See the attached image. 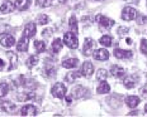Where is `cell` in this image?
<instances>
[{
    "mask_svg": "<svg viewBox=\"0 0 147 117\" xmlns=\"http://www.w3.org/2000/svg\"><path fill=\"white\" fill-rule=\"evenodd\" d=\"M63 42L66 43V45L71 49H76L79 47V41H78V37L74 33H66L65 37H63Z\"/></svg>",
    "mask_w": 147,
    "mask_h": 117,
    "instance_id": "6da1fadb",
    "label": "cell"
},
{
    "mask_svg": "<svg viewBox=\"0 0 147 117\" xmlns=\"http://www.w3.org/2000/svg\"><path fill=\"white\" fill-rule=\"evenodd\" d=\"M51 93H52V96L56 97V98H60V100H61V98H63V97H65V94H66L65 84H63V83H56V84L52 87Z\"/></svg>",
    "mask_w": 147,
    "mask_h": 117,
    "instance_id": "7a4b0ae2",
    "label": "cell"
},
{
    "mask_svg": "<svg viewBox=\"0 0 147 117\" xmlns=\"http://www.w3.org/2000/svg\"><path fill=\"white\" fill-rule=\"evenodd\" d=\"M137 18V10L134 8H131V7H125L122 11V19L123 20H127V21H131L133 19Z\"/></svg>",
    "mask_w": 147,
    "mask_h": 117,
    "instance_id": "3957f363",
    "label": "cell"
},
{
    "mask_svg": "<svg viewBox=\"0 0 147 117\" xmlns=\"http://www.w3.org/2000/svg\"><path fill=\"white\" fill-rule=\"evenodd\" d=\"M114 57L118 58V59H129L132 57V52L117 48V49H114Z\"/></svg>",
    "mask_w": 147,
    "mask_h": 117,
    "instance_id": "277c9868",
    "label": "cell"
},
{
    "mask_svg": "<svg viewBox=\"0 0 147 117\" xmlns=\"http://www.w3.org/2000/svg\"><path fill=\"white\" fill-rule=\"evenodd\" d=\"M96 21L100 24L102 27L104 28H109V27H112L113 24H114V20H112V19H109V18H107V17H104V15H96Z\"/></svg>",
    "mask_w": 147,
    "mask_h": 117,
    "instance_id": "5b68a950",
    "label": "cell"
},
{
    "mask_svg": "<svg viewBox=\"0 0 147 117\" xmlns=\"http://www.w3.org/2000/svg\"><path fill=\"white\" fill-rule=\"evenodd\" d=\"M20 115L22 116H36L37 115V108L32 104H27V106L22 107L20 110Z\"/></svg>",
    "mask_w": 147,
    "mask_h": 117,
    "instance_id": "8992f818",
    "label": "cell"
},
{
    "mask_svg": "<svg viewBox=\"0 0 147 117\" xmlns=\"http://www.w3.org/2000/svg\"><path fill=\"white\" fill-rule=\"evenodd\" d=\"M36 34V24L34 23H29L24 27V32L23 35L27 37V38H33Z\"/></svg>",
    "mask_w": 147,
    "mask_h": 117,
    "instance_id": "52a82bcc",
    "label": "cell"
},
{
    "mask_svg": "<svg viewBox=\"0 0 147 117\" xmlns=\"http://www.w3.org/2000/svg\"><path fill=\"white\" fill-rule=\"evenodd\" d=\"M93 55L96 60H107L109 58V52L107 49H98L93 53Z\"/></svg>",
    "mask_w": 147,
    "mask_h": 117,
    "instance_id": "ba28073f",
    "label": "cell"
},
{
    "mask_svg": "<svg viewBox=\"0 0 147 117\" xmlns=\"http://www.w3.org/2000/svg\"><path fill=\"white\" fill-rule=\"evenodd\" d=\"M0 44H1L4 48H10L15 44V39H14L13 35H5L0 39Z\"/></svg>",
    "mask_w": 147,
    "mask_h": 117,
    "instance_id": "9c48e42d",
    "label": "cell"
},
{
    "mask_svg": "<svg viewBox=\"0 0 147 117\" xmlns=\"http://www.w3.org/2000/svg\"><path fill=\"white\" fill-rule=\"evenodd\" d=\"M94 41L90 38H86L85 39V43H84V48H82V53H84V55H89L93 52V48H94Z\"/></svg>",
    "mask_w": 147,
    "mask_h": 117,
    "instance_id": "30bf717a",
    "label": "cell"
},
{
    "mask_svg": "<svg viewBox=\"0 0 147 117\" xmlns=\"http://www.w3.org/2000/svg\"><path fill=\"white\" fill-rule=\"evenodd\" d=\"M93 73H94L93 64L90 62H84V64H82V74H84V77L90 78V77L93 76Z\"/></svg>",
    "mask_w": 147,
    "mask_h": 117,
    "instance_id": "8fae6325",
    "label": "cell"
},
{
    "mask_svg": "<svg viewBox=\"0 0 147 117\" xmlns=\"http://www.w3.org/2000/svg\"><path fill=\"white\" fill-rule=\"evenodd\" d=\"M13 10H14V4L10 0H5L1 4V7H0V13L7 14V13H11Z\"/></svg>",
    "mask_w": 147,
    "mask_h": 117,
    "instance_id": "7c38bea8",
    "label": "cell"
},
{
    "mask_svg": "<svg viewBox=\"0 0 147 117\" xmlns=\"http://www.w3.org/2000/svg\"><path fill=\"white\" fill-rule=\"evenodd\" d=\"M89 93V91L86 90V88H84V87H81V86H78V87L75 88V90L72 91V94H74V97L75 98H82V97H86Z\"/></svg>",
    "mask_w": 147,
    "mask_h": 117,
    "instance_id": "4fadbf2b",
    "label": "cell"
},
{
    "mask_svg": "<svg viewBox=\"0 0 147 117\" xmlns=\"http://www.w3.org/2000/svg\"><path fill=\"white\" fill-rule=\"evenodd\" d=\"M29 5H30V0H15L14 3V7L20 11L27 10L29 8Z\"/></svg>",
    "mask_w": 147,
    "mask_h": 117,
    "instance_id": "5bb4252c",
    "label": "cell"
},
{
    "mask_svg": "<svg viewBox=\"0 0 147 117\" xmlns=\"http://www.w3.org/2000/svg\"><path fill=\"white\" fill-rule=\"evenodd\" d=\"M17 49L19 52H27L28 51V38L27 37H22V38L19 39V42H18L17 44Z\"/></svg>",
    "mask_w": 147,
    "mask_h": 117,
    "instance_id": "9a60e30c",
    "label": "cell"
},
{
    "mask_svg": "<svg viewBox=\"0 0 147 117\" xmlns=\"http://www.w3.org/2000/svg\"><path fill=\"white\" fill-rule=\"evenodd\" d=\"M110 74L113 77H115V78H122V77L124 76V69L114 64V66H112V68H110Z\"/></svg>",
    "mask_w": 147,
    "mask_h": 117,
    "instance_id": "2e32d148",
    "label": "cell"
},
{
    "mask_svg": "<svg viewBox=\"0 0 147 117\" xmlns=\"http://www.w3.org/2000/svg\"><path fill=\"white\" fill-rule=\"evenodd\" d=\"M79 64V60L76 58H70V59H65L62 62V67L63 68H67V69H72L75 67H78Z\"/></svg>",
    "mask_w": 147,
    "mask_h": 117,
    "instance_id": "e0dca14e",
    "label": "cell"
},
{
    "mask_svg": "<svg viewBox=\"0 0 147 117\" xmlns=\"http://www.w3.org/2000/svg\"><path fill=\"white\" fill-rule=\"evenodd\" d=\"M125 103H127L128 107L134 108V107H137V104L140 103V97H137V96H128V97H125Z\"/></svg>",
    "mask_w": 147,
    "mask_h": 117,
    "instance_id": "ac0fdd59",
    "label": "cell"
},
{
    "mask_svg": "<svg viewBox=\"0 0 147 117\" xmlns=\"http://www.w3.org/2000/svg\"><path fill=\"white\" fill-rule=\"evenodd\" d=\"M0 108H1L4 112H14V111H17V106H15L14 103L11 102H1V104H0Z\"/></svg>",
    "mask_w": 147,
    "mask_h": 117,
    "instance_id": "d6986e66",
    "label": "cell"
},
{
    "mask_svg": "<svg viewBox=\"0 0 147 117\" xmlns=\"http://www.w3.org/2000/svg\"><path fill=\"white\" fill-rule=\"evenodd\" d=\"M69 27H70V29H71V32L74 33V34H76V33L79 32V28H78V20H76V18L72 17L70 18V20H69Z\"/></svg>",
    "mask_w": 147,
    "mask_h": 117,
    "instance_id": "ffe728a7",
    "label": "cell"
},
{
    "mask_svg": "<svg viewBox=\"0 0 147 117\" xmlns=\"http://www.w3.org/2000/svg\"><path fill=\"white\" fill-rule=\"evenodd\" d=\"M34 97V93H28V92H22L17 96V98L20 101V102H26V101H29Z\"/></svg>",
    "mask_w": 147,
    "mask_h": 117,
    "instance_id": "44dd1931",
    "label": "cell"
},
{
    "mask_svg": "<svg viewBox=\"0 0 147 117\" xmlns=\"http://www.w3.org/2000/svg\"><path fill=\"white\" fill-rule=\"evenodd\" d=\"M109 91H110V86H109L107 82H104V81L100 83L99 87H98V93H102V94L109 93Z\"/></svg>",
    "mask_w": 147,
    "mask_h": 117,
    "instance_id": "7402d4cb",
    "label": "cell"
},
{
    "mask_svg": "<svg viewBox=\"0 0 147 117\" xmlns=\"http://www.w3.org/2000/svg\"><path fill=\"white\" fill-rule=\"evenodd\" d=\"M123 84L125 88H133L136 86V79H134V77H125Z\"/></svg>",
    "mask_w": 147,
    "mask_h": 117,
    "instance_id": "603a6c76",
    "label": "cell"
},
{
    "mask_svg": "<svg viewBox=\"0 0 147 117\" xmlns=\"http://www.w3.org/2000/svg\"><path fill=\"white\" fill-rule=\"evenodd\" d=\"M62 49V41L61 39H55L53 43H52V51L55 52V53H59V52Z\"/></svg>",
    "mask_w": 147,
    "mask_h": 117,
    "instance_id": "cb8c5ba5",
    "label": "cell"
},
{
    "mask_svg": "<svg viewBox=\"0 0 147 117\" xmlns=\"http://www.w3.org/2000/svg\"><path fill=\"white\" fill-rule=\"evenodd\" d=\"M8 57H10L11 58V64L9 66V69H14L15 67H17V62H18V57H17V54L13 53V52H8Z\"/></svg>",
    "mask_w": 147,
    "mask_h": 117,
    "instance_id": "d4e9b609",
    "label": "cell"
},
{
    "mask_svg": "<svg viewBox=\"0 0 147 117\" xmlns=\"http://www.w3.org/2000/svg\"><path fill=\"white\" fill-rule=\"evenodd\" d=\"M9 92V84L8 83H0V98L5 97Z\"/></svg>",
    "mask_w": 147,
    "mask_h": 117,
    "instance_id": "484cf974",
    "label": "cell"
},
{
    "mask_svg": "<svg viewBox=\"0 0 147 117\" xmlns=\"http://www.w3.org/2000/svg\"><path fill=\"white\" fill-rule=\"evenodd\" d=\"M80 77H81L80 72H72V73H69V74L66 76V81L67 82H74V81H76L78 78H80Z\"/></svg>",
    "mask_w": 147,
    "mask_h": 117,
    "instance_id": "4316f807",
    "label": "cell"
},
{
    "mask_svg": "<svg viewBox=\"0 0 147 117\" xmlns=\"http://www.w3.org/2000/svg\"><path fill=\"white\" fill-rule=\"evenodd\" d=\"M37 63H38V55H30L28 58V60H27V67L33 68Z\"/></svg>",
    "mask_w": 147,
    "mask_h": 117,
    "instance_id": "83f0119b",
    "label": "cell"
},
{
    "mask_svg": "<svg viewBox=\"0 0 147 117\" xmlns=\"http://www.w3.org/2000/svg\"><path fill=\"white\" fill-rule=\"evenodd\" d=\"M100 44L104 45V47H110V45L113 44L112 38H110L109 35H103L102 38H100Z\"/></svg>",
    "mask_w": 147,
    "mask_h": 117,
    "instance_id": "f1b7e54d",
    "label": "cell"
},
{
    "mask_svg": "<svg viewBox=\"0 0 147 117\" xmlns=\"http://www.w3.org/2000/svg\"><path fill=\"white\" fill-rule=\"evenodd\" d=\"M34 48L37 52H39V53H42V52L46 51V44L42 41H36L34 42Z\"/></svg>",
    "mask_w": 147,
    "mask_h": 117,
    "instance_id": "f546056e",
    "label": "cell"
},
{
    "mask_svg": "<svg viewBox=\"0 0 147 117\" xmlns=\"http://www.w3.org/2000/svg\"><path fill=\"white\" fill-rule=\"evenodd\" d=\"M37 21H38V24H41V25H45V24L48 23V17L46 14H39L38 17H37Z\"/></svg>",
    "mask_w": 147,
    "mask_h": 117,
    "instance_id": "4dcf8cb0",
    "label": "cell"
},
{
    "mask_svg": "<svg viewBox=\"0 0 147 117\" xmlns=\"http://www.w3.org/2000/svg\"><path fill=\"white\" fill-rule=\"evenodd\" d=\"M107 77H108V72H107L105 69H99L98 70V74H96V78L99 79H102V81H104V79L107 78Z\"/></svg>",
    "mask_w": 147,
    "mask_h": 117,
    "instance_id": "1f68e13d",
    "label": "cell"
},
{
    "mask_svg": "<svg viewBox=\"0 0 147 117\" xmlns=\"http://www.w3.org/2000/svg\"><path fill=\"white\" fill-rule=\"evenodd\" d=\"M52 4V0H37V5L42 8H47Z\"/></svg>",
    "mask_w": 147,
    "mask_h": 117,
    "instance_id": "d6a6232c",
    "label": "cell"
},
{
    "mask_svg": "<svg viewBox=\"0 0 147 117\" xmlns=\"http://www.w3.org/2000/svg\"><path fill=\"white\" fill-rule=\"evenodd\" d=\"M9 29H10V27H9L8 24L0 23V34H4V33H7Z\"/></svg>",
    "mask_w": 147,
    "mask_h": 117,
    "instance_id": "836d02e7",
    "label": "cell"
},
{
    "mask_svg": "<svg viewBox=\"0 0 147 117\" xmlns=\"http://www.w3.org/2000/svg\"><path fill=\"white\" fill-rule=\"evenodd\" d=\"M46 72H47V74L50 76V77H53V76H55V72H56V70L53 69V67H52V66L50 67V66L47 64V67H46Z\"/></svg>",
    "mask_w": 147,
    "mask_h": 117,
    "instance_id": "e575fe53",
    "label": "cell"
},
{
    "mask_svg": "<svg viewBox=\"0 0 147 117\" xmlns=\"http://www.w3.org/2000/svg\"><path fill=\"white\" fill-rule=\"evenodd\" d=\"M141 51H142V53L143 54H146L147 53V47H146V39L143 38L142 39V42H141Z\"/></svg>",
    "mask_w": 147,
    "mask_h": 117,
    "instance_id": "d590c367",
    "label": "cell"
},
{
    "mask_svg": "<svg viewBox=\"0 0 147 117\" xmlns=\"http://www.w3.org/2000/svg\"><path fill=\"white\" fill-rule=\"evenodd\" d=\"M145 21H146V17H145V15H142V17H140L138 19H137V23H138V24H145Z\"/></svg>",
    "mask_w": 147,
    "mask_h": 117,
    "instance_id": "8d00e7d4",
    "label": "cell"
},
{
    "mask_svg": "<svg viewBox=\"0 0 147 117\" xmlns=\"http://www.w3.org/2000/svg\"><path fill=\"white\" fill-rule=\"evenodd\" d=\"M4 66H5V64H4V60H3L1 58H0V69L4 68Z\"/></svg>",
    "mask_w": 147,
    "mask_h": 117,
    "instance_id": "74e56055",
    "label": "cell"
},
{
    "mask_svg": "<svg viewBox=\"0 0 147 117\" xmlns=\"http://www.w3.org/2000/svg\"><path fill=\"white\" fill-rule=\"evenodd\" d=\"M71 101H72V98H71V97H70V96H67V97H66V102H67V103H69V104H70V103H71Z\"/></svg>",
    "mask_w": 147,
    "mask_h": 117,
    "instance_id": "f35d334b",
    "label": "cell"
},
{
    "mask_svg": "<svg viewBox=\"0 0 147 117\" xmlns=\"http://www.w3.org/2000/svg\"><path fill=\"white\" fill-rule=\"evenodd\" d=\"M137 113H140V112H137V111H134V112H131V113H129V115H132V116H136V115H137Z\"/></svg>",
    "mask_w": 147,
    "mask_h": 117,
    "instance_id": "ab89813d",
    "label": "cell"
},
{
    "mask_svg": "<svg viewBox=\"0 0 147 117\" xmlns=\"http://www.w3.org/2000/svg\"><path fill=\"white\" fill-rule=\"evenodd\" d=\"M127 44H132V41L129 38H127Z\"/></svg>",
    "mask_w": 147,
    "mask_h": 117,
    "instance_id": "60d3db41",
    "label": "cell"
},
{
    "mask_svg": "<svg viewBox=\"0 0 147 117\" xmlns=\"http://www.w3.org/2000/svg\"><path fill=\"white\" fill-rule=\"evenodd\" d=\"M61 3H66V1H69V0H60Z\"/></svg>",
    "mask_w": 147,
    "mask_h": 117,
    "instance_id": "b9f144b4",
    "label": "cell"
}]
</instances>
